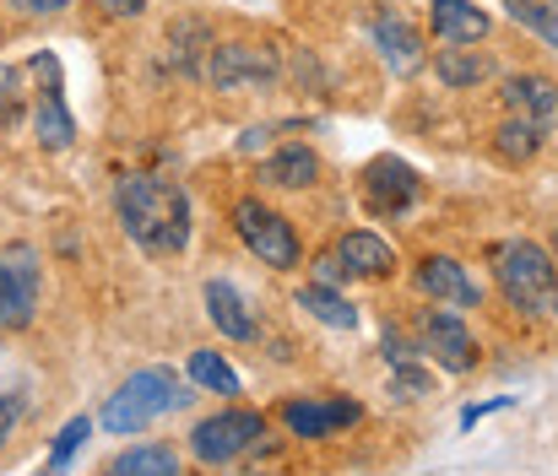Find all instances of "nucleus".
Wrapping results in <instances>:
<instances>
[{
	"label": "nucleus",
	"instance_id": "obj_26",
	"mask_svg": "<svg viewBox=\"0 0 558 476\" xmlns=\"http://www.w3.org/2000/svg\"><path fill=\"white\" fill-rule=\"evenodd\" d=\"M434 390V379L412 363V357H401V363H390V395H401V401H417V395H428Z\"/></svg>",
	"mask_w": 558,
	"mask_h": 476
},
{
	"label": "nucleus",
	"instance_id": "obj_23",
	"mask_svg": "<svg viewBox=\"0 0 558 476\" xmlns=\"http://www.w3.org/2000/svg\"><path fill=\"white\" fill-rule=\"evenodd\" d=\"M505 11H510V22L537 33L548 49H558V0H505Z\"/></svg>",
	"mask_w": 558,
	"mask_h": 476
},
{
	"label": "nucleus",
	"instance_id": "obj_36",
	"mask_svg": "<svg viewBox=\"0 0 558 476\" xmlns=\"http://www.w3.org/2000/svg\"><path fill=\"white\" fill-rule=\"evenodd\" d=\"M548 309H554V315H558V293H554V304H548Z\"/></svg>",
	"mask_w": 558,
	"mask_h": 476
},
{
	"label": "nucleus",
	"instance_id": "obj_25",
	"mask_svg": "<svg viewBox=\"0 0 558 476\" xmlns=\"http://www.w3.org/2000/svg\"><path fill=\"white\" fill-rule=\"evenodd\" d=\"M190 379L201 390H217V395H239V374L228 368L222 352H190Z\"/></svg>",
	"mask_w": 558,
	"mask_h": 476
},
{
	"label": "nucleus",
	"instance_id": "obj_9",
	"mask_svg": "<svg viewBox=\"0 0 558 476\" xmlns=\"http://www.w3.org/2000/svg\"><path fill=\"white\" fill-rule=\"evenodd\" d=\"M417 190H423L417 173L401 158H379V162H369V173H364V206H369L374 217H401V211H412Z\"/></svg>",
	"mask_w": 558,
	"mask_h": 476
},
{
	"label": "nucleus",
	"instance_id": "obj_27",
	"mask_svg": "<svg viewBox=\"0 0 558 476\" xmlns=\"http://www.w3.org/2000/svg\"><path fill=\"white\" fill-rule=\"evenodd\" d=\"M87 434H93V423H87V417H71V423L60 428V439H54V450H49V466L60 472V466H65V461H71V455L82 450V439H87Z\"/></svg>",
	"mask_w": 558,
	"mask_h": 476
},
{
	"label": "nucleus",
	"instance_id": "obj_18",
	"mask_svg": "<svg viewBox=\"0 0 558 476\" xmlns=\"http://www.w3.org/2000/svg\"><path fill=\"white\" fill-rule=\"evenodd\" d=\"M505 109L521 114V120H554L558 114V87L548 76H510L505 82Z\"/></svg>",
	"mask_w": 558,
	"mask_h": 476
},
{
	"label": "nucleus",
	"instance_id": "obj_24",
	"mask_svg": "<svg viewBox=\"0 0 558 476\" xmlns=\"http://www.w3.org/2000/svg\"><path fill=\"white\" fill-rule=\"evenodd\" d=\"M206 49H211V33H206L201 22H180V27L169 33V60H174L180 71H201V65H206Z\"/></svg>",
	"mask_w": 558,
	"mask_h": 476
},
{
	"label": "nucleus",
	"instance_id": "obj_12",
	"mask_svg": "<svg viewBox=\"0 0 558 476\" xmlns=\"http://www.w3.org/2000/svg\"><path fill=\"white\" fill-rule=\"evenodd\" d=\"M369 33H374V49H379V60H385L396 76H417V71H423V38H417V27H412L407 16H396V11H379Z\"/></svg>",
	"mask_w": 558,
	"mask_h": 476
},
{
	"label": "nucleus",
	"instance_id": "obj_32",
	"mask_svg": "<svg viewBox=\"0 0 558 476\" xmlns=\"http://www.w3.org/2000/svg\"><path fill=\"white\" fill-rule=\"evenodd\" d=\"M16 11H33V16H49V11H65L71 0H11Z\"/></svg>",
	"mask_w": 558,
	"mask_h": 476
},
{
	"label": "nucleus",
	"instance_id": "obj_28",
	"mask_svg": "<svg viewBox=\"0 0 558 476\" xmlns=\"http://www.w3.org/2000/svg\"><path fill=\"white\" fill-rule=\"evenodd\" d=\"M16 103H22V93H16V71H11V65H0V125H11V120H16Z\"/></svg>",
	"mask_w": 558,
	"mask_h": 476
},
{
	"label": "nucleus",
	"instance_id": "obj_22",
	"mask_svg": "<svg viewBox=\"0 0 558 476\" xmlns=\"http://www.w3.org/2000/svg\"><path fill=\"white\" fill-rule=\"evenodd\" d=\"M494 152L505 162H532L543 152V120H505L499 125V136H494Z\"/></svg>",
	"mask_w": 558,
	"mask_h": 476
},
{
	"label": "nucleus",
	"instance_id": "obj_17",
	"mask_svg": "<svg viewBox=\"0 0 558 476\" xmlns=\"http://www.w3.org/2000/svg\"><path fill=\"white\" fill-rule=\"evenodd\" d=\"M434 76H439L450 93H461V87L488 82V76H494V60L477 54V49H466V44H445V49L434 54Z\"/></svg>",
	"mask_w": 558,
	"mask_h": 476
},
{
	"label": "nucleus",
	"instance_id": "obj_14",
	"mask_svg": "<svg viewBox=\"0 0 558 476\" xmlns=\"http://www.w3.org/2000/svg\"><path fill=\"white\" fill-rule=\"evenodd\" d=\"M331 255L342 260L348 277H390V271H396V249H390L379 233H364V228H359V233H342Z\"/></svg>",
	"mask_w": 558,
	"mask_h": 476
},
{
	"label": "nucleus",
	"instance_id": "obj_10",
	"mask_svg": "<svg viewBox=\"0 0 558 476\" xmlns=\"http://www.w3.org/2000/svg\"><path fill=\"white\" fill-rule=\"evenodd\" d=\"M423 341H428V352H434V363L445 368V374H466V368H477V341H472V330H466V319L450 315V309H428L423 315Z\"/></svg>",
	"mask_w": 558,
	"mask_h": 476
},
{
	"label": "nucleus",
	"instance_id": "obj_20",
	"mask_svg": "<svg viewBox=\"0 0 558 476\" xmlns=\"http://www.w3.org/2000/svg\"><path fill=\"white\" fill-rule=\"evenodd\" d=\"M109 472L114 476H180L185 472V455L174 444H136V450L114 455Z\"/></svg>",
	"mask_w": 558,
	"mask_h": 476
},
{
	"label": "nucleus",
	"instance_id": "obj_5",
	"mask_svg": "<svg viewBox=\"0 0 558 476\" xmlns=\"http://www.w3.org/2000/svg\"><path fill=\"white\" fill-rule=\"evenodd\" d=\"M260 439H266V417H260V412H239V406H228V412L195 423V434H190V461L217 472V466H233V461L255 455Z\"/></svg>",
	"mask_w": 558,
	"mask_h": 476
},
{
	"label": "nucleus",
	"instance_id": "obj_2",
	"mask_svg": "<svg viewBox=\"0 0 558 476\" xmlns=\"http://www.w3.org/2000/svg\"><path fill=\"white\" fill-rule=\"evenodd\" d=\"M195 395H190V385L174 374V368H142V374H131L109 401H104V412H98V423L109 428V434H142L147 423H158V417H169V412H180L190 406Z\"/></svg>",
	"mask_w": 558,
	"mask_h": 476
},
{
	"label": "nucleus",
	"instance_id": "obj_31",
	"mask_svg": "<svg viewBox=\"0 0 558 476\" xmlns=\"http://www.w3.org/2000/svg\"><path fill=\"white\" fill-rule=\"evenodd\" d=\"M98 5H104L109 16H142V11H147V0H98Z\"/></svg>",
	"mask_w": 558,
	"mask_h": 476
},
{
	"label": "nucleus",
	"instance_id": "obj_11",
	"mask_svg": "<svg viewBox=\"0 0 558 476\" xmlns=\"http://www.w3.org/2000/svg\"><path fill=\"white\" fill-rule=\"evenodd\" d=\"M359 417H364L359 401H288L282 406V423L293 439H331L337 428H348Z\"/></svg>",
	"mask_w": 558,
	"mask_h": 476
},
{
	"label": "nucleus",
	"instance_id": "obj_6",
	"mask_svg": "<svg viewBox=\"0 0 558 476\" xmlns=\"http://www.w3.org/2000/svg\"><path fill=\"white\" fill-rule=\"evenodd\" d=\"M201 76H206L217 93H260V87L277 82V49H260V44H217V38H211Z\"/></svg>",
	"mask_w": 558,
	"mask_h": 476
},
{
	"label": "nucleus",
	"instance_id": "obj_19",
	"mask_svg": "<svg viewBox=\"0 0 558 476\" xmlns=\"http://www.w3.org/2000/svg\"><path fill=\"white\" fill-rule=\"evenodd\" d=\"M315 179H320V158L310 147H282L260 162V184H271V190H310Z\"/></svg>",
	"mask_w": 558,
	"mask_h": 476
},
{
	"label": "nucleus",
	"instance_id": "obj_3",
	"mask_svg": "<svg viewBox=\"0 0 558 476\" xmlns=\"http://www.w3.org/2000/svg\"><path fill=\"white\" fill-rule=\"evenodd\" d=\"M494 277H499V293L510 298V309H521V315H543L558 293V260L532 239L499 244L494 249Z\"/></svg>",
	"mask_w": 558,
	"mask_h": 476
},
{
	"label": "nucleus",
	"instance_id": "obj_4",
	"mask_svg": "<svg viewBox=\"0 0 558 476\" xmlns=\"http://www.w3.org/2000/svg\"><path fill=\"white\" fill-rule=\"evenodd\" d=\"M233 233L244 239V249L260 260V266H271V271H293L299 266V233H293V222L277 211V206H266L260 195H244V200H233Z\"/></svg>",
	"mask_w": 558,
	"mask_h": 476
},
{
	"label": "nucleus",
	"instance_id": "obj_35",
	"mask_svg": "<svg viewBox=\"0 0 558 476\" xmlns=\"http://www.w3.org/2000/svg\"><path fill=\"white\" fill-rule=\"evenodd\" d=\"M548 255H554V260H558V228H554V249H548Z\"/></svg>",
	"mask_w": 558,
	"mask_h": 476
},
{
	"label": "nucleus",
	"instance_id": "obj_7",
	"mask_svg": "<svg viewBox=\"0 0 558 476\" xmlns=\"http://www.w3.org/2000/svg\"><path fill=\"white\" fill-rule=\"evenodd\" d=\"M38 315V249L5 244L0 249V330H27Z\"/></svg>",
	"mask_w": 558,
	"mask_h": 476
},
{
	"label": "nucleus",
	"instance_id": "obj_16",
	"mask_svg": "<svg viewBox=\"0 0 558 476\" xmlns=\"http://www.w3.org/2000/svg\"><path fill=\"white\" fill-rule=\"evenodd\" d=\"M428 22H434L439 44H477L488 33V11H477L472 0H434Z\"/></svg>",
	"mask_w": 558,
	"mask_h": 476
},
{
	"label": "nucleus",
	"instance_id": "obj_29",
	"mask_svg": "<svg viewBox=\"0 0 558 476\" xmlns=\"http://www.w3.org/2000/svg\"><path fill=\"white\" fill-rule=\"evenodd\" d=\"M22 423V401L11 395V390H0V444L11 439V428Z\"/></svg>",
	"mask_w": 558,
	"mask_h": 476
},
{
	"label": "nucleus",
	"instance_id": "obj_30",
	"mask_svg": "<svg viewBox=\"0 0 558 476\" xmlns=\"http://www.w3.org/2000/svg\"><path fill=\"white\" fill-rule=\"evenodd\" d=\"M505 406H510V395H499V401H483V406H466V412H461V428H472L477 417H488V412H505Z\"/></svg>",
	"mask_w": 558,
	"mask_h": 476
},
{
	"label": "nucleus",
	"instance_id": "obj_33",
	"mask_svg": "<svg viewBox=\"0 0 558 476\" xmlns=\"http://www.w3.org/2000/svg\"><path fill=\"white\" fill-rule=\"evenodd\" d=\"M401 357H412V346H407L401 335H390V330H385V363H401Z\"/></svg>",
	"mask_w": 558,
	"mask_h": 476
},
{
	"label": "nucleus",
	"instance_id": "obj_8",
	"mask_svg": "<svg viewBox=\"0 0 558 476\" xmlns=\"http://www.w3.org/2000/svg\"><path fill=\"white\" fill-rule=\"evenodd\" d=\"M33 76L44 82V87H38V109H33L38 147H44V152H65V147L76 142V120H71L65 93H60V60H54V54H33Z\"/></svg>",
	"mask_w": 558,
	"mask_h": 476
},
{
	"label": "nucleus",
	"instance_id": "obj_1",
	"mask_svg": "<svg viewBox=\"0 0 558 476\" xmlns=\"http://www.w3.org/2000/svg\"><path fill=\"white\" fill-rule=\"evenodd\" d=\"M114 211L131 244L147 255H180L190 244V195L185 184L158 179V173H125L114 184Z\"/></svg>",
	"mask_w": 558,
	"mask_h": 476
},
{
	"label": "nucleus",
	"instance_id": "obj_15",
	"mask_svg": "<svg viewBox=\"0 0 558 476\" xmlns=\"http://www.w3.org/2000/svg\"><path fill=\"white\" fill-rule=\"evenodd\" d=\"M206 319L217 325V335H228V341H250L255 335V315H250V304L239 298V288L233 282H206Z\"/></svg>",
	"mask_w": 558,
	"mask_h": 476
},
{
	"label": "nucleus",
	"instance_id": "obj_34",
	"mask_svg": "<svg viewBox=\"0 0 558 476\" xmlns=\"http://www.w3.org/2000/svg\"><path fill=\"white\" fill-rule=\"evenodd\" d=\"M266 142H271V131H266V125H255V131H244V142H239V147H244V152H255V147H266Z\"/></svg>",
	"mask_w": 558,
	"mask_h": 476
},
{
	"label": "nucleus",
	"instance_id": "obj_21",
	"mask_svg": "<svg viewBox=\"0 0 558 476\" xmlns=\"http://www.w3.org/2000/svg\"><path fill=\"white\" fill-rule=\"evenodd\" d=\"M299 309H310V315L320 319V325H331V330H353V325H359V309H353L331 282H310V288H299Z\"/></svg>",
	"mask_w": 558,
	"mask_h": 476
},
{
	"label": "nucleus",
	"instance_id": "obj_13",
	"mask_svg": "<svg viewBox=\"0 0 558 476\" xmlns=\"http://www.w3.org/2000/svg\"><path fill=\"white\" fill-rule=\"evenodd\" d=\"M417 288L434 298V304H456V309H477L483 304V288L450 260V255H428L417 266Z\"/></svg>",
	"mask_w": 558,
	"mask_h": 476
}]
</instances>
